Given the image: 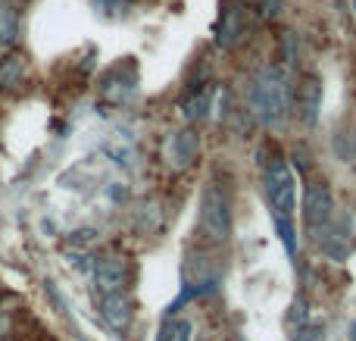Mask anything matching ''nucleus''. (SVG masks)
<instances>
[{
  "mask_svg": "<svg viewBox=\"0 0 356 341\" xmlns=\"http://www.w3.org/2000/svg\"><path fill=\"white\" fill-rule=\"evenodd\" d=\"M263 191L266 200L272 207V219L282 244L288 248V254L294 257L297 251V235H294V207H297V175L284 157H272L263 166Z\"/></svg>",
  "mask_w": 356,
  "mask_h": 341,
  "instance_id": "f257e3e1",
  "label": "nucleus"
},
{
  "mask_svg": "<svg viewBox=\"0 0 356 341\" xmlns=\"http://www.w3.org/2000/svg\"><path fill=\"white\" fill-rule=\"evenodd\" d=\"M247 104H250V113L263 125H278L291 113V104H294L291 72L282 66H263L250 81Z\"/></svg>",
  "mask_w": 356,
  "mask_h": 341,
  "instance_id": "f03ea898",
  "label": "nucleus"
},
{
  "mask_svg": "<svg viewBox=\"0 0 356 341\" xmlns=\"http://www.w3.org/2000/svg\"><path fill=\"white\" fill-rule=\"evenodd\" d=\"M200 225L207 232V238H213L216 244H225L232 238V200H228L225 188L219 182H209L203 188L200 200Z\"/></svg>",
  "mask_w": 356,
  "mask_h": 341,
  "instance_id": "7ed1b4c3",
  "label": "nucleus"
},
{
  "mask_svg": "<svg viewBox=\"0 0 356 341\" xmlns=\"http://www.w3.org/2000/svg\"><path fill=\"white\" fill-rule=\"evenodd\" d=\"M334 219V198L328 191L325 182H313L307 188V198H303V223L313 235L328 229V223Z\"/></svg>",
  "mask_w": 356,
  "mask_h": 341,
  "instance_id": "20e7f679",
  "label": "nucleus"
},
{
  "mask_svg": "<svg viewBox=\"0 0 356 341\" xmlns=\"http://www.w3.org/2000/svg\"><path fill=\"white\" fill-rule=\"evenodd\" d=\"M129 260L116 254H106L94 263V285H97L100 294H110V292H125L129 288Z\"/></svg>",
  "mask_w": 356,
  "mask_h": 341,
  "instance_id": "39448f33",
  "label": "nucleus"
},
{
  "mask_svg": "<svg viewBox=\"0 0 356 341\" xmlns=\"http://www.w3.org/2000/svg\"><path fill=\"white\" fill-rule=\"evenodd\" d=\"M135 91H138V75L131 63H119L100 79V94L110 104H125V100L135 97Z\"/></svg>",
  "mask_w": 356,
  "mask_h": 341,
  "instance_id": "423d86ee",
  "label": "nucleus"
},
{
  "mask_svg": "<svg viewBox=\"0 0 356 341\" xmlns=\"http://www.w3.org/2000/svg\"><path fill=\"white\" fill-rule=\"evenodd\" d=\"M100 317L110 329L116 332H129L131 317H135V301H131L129 292H110L100 294Z\"/></svg>",
  "mask_w": 356,
  "mask_h": 341,
  "instance_id": "0eeeda50",
  "label": "nucleus"
},
{
  "mask_svg": "<svg viewBox=\"0 0 356 341\" xmlns=\"http://www.w3.org/2000/svg\"><path fill=\"white\" fill-rule=\"evenodd\" d=\"M200 157V138H197L194 129H181L169 138L166 144V160L172 169H188L191 163Z\"/></svg>",
  "mask_w": 356,
  "mask_h": 341,
  "instance_id": "6e6552de",
  "label": "nucleus"
},
{
  "mask_svg": "<svg viewBox=\"0 0 356 341\" xmlns=\"http://www.w3.org/2000/svg\"><path fill=\"white\" fill-rule=\"evenodd\" d=\"M29 81V63L22 54L16 50H6L0 56V94H19Z\"/></svg>",
  "mask_w": 356,
  "mask_h": 341,
  "instance_id": "1a4fd4ad",
  "label": "nucleus"
},
{
  "mask_svg": "<svg viewBox=\"0 0 356 341\" xmlns=\"http://www.w3.org/2000/svg\"><path fill=\"white\" fill-rule=\"evenodd\" d=\"M22 41V19L16 0H0V50H16Z\"/></svg>",
  "mask_w": 356,
  "mask_h": 341,
  "instance_id": "9d476101",
  "label": "nucleus"
},
{
  "mask_svg": "<svg viewBox=\"0 0 356 341\" xmlns=\"http://www.w3.org/2000/svg\"><path fill=\"white\" fill-rule=\"evenodd\" d=\"M241 16H244L241 6L222 13V22H219V29H216V41H219V47H234V44H241L247 38V31L250 29L241 22Z\"/></svg>",
  "mask_w": 356,
  "mask_h": 341,
  "instance_id": "9b49d317",
  "label": "nucleus"
},
{
  "mask_svg": "<svg viewBox=\"0 0 356 341\" xmlns=\"http://www.w3.org/2000/svg\"><path fill=\"white\" fill-rule=\"evenodd\" d=\"M209 106H213V85L209 88H200V91L188 94L181 104V113L188 122H200V119L209 116Z\"/></svg>",
  "mask_w": 356,
  "mask_h": 341,
  "instance_id": "f8f14e48",
  "label": "nucleus"
},
{
  "mask_svg": "<svg viewBox=\"0 0 356 341\" xmlns=\"http://www.w3.org/2000/svg\"><path fill=\"white\" fill-rule=\"evenodd\" d=\"M319 100H322L319 81H307V85H303V106H300V116L307 125H313L316 119H319Z\"/></svg>",
  "mask_w": 356,
  "mask_h": 341,
  "instance_id": "ddd939ff",
  "label": "nucleus"
},
{
  "mask_svg": "<svg viewBox=\"0 0 356 341\" xmlns=\"http://www.w3.org/2000/svg\"><path fill=\"white\" fill-rule=\"evenodd\" d=\"M191 335H194V326L188 319H166L156 341H191Z\"/></svg>",
  "mask_w": 356,
  "mask_h": 341,
  "instance_id": "4468645a",
  "label": "nucleus"
},
{
  "mask_svg": "<svg viewBox=\"0 0 356 341\" xmlns=\"http://www.w3.org/2000/svg\"><path fill=\"white\" fill-rule=\"evenodd\" d=\"M294 341H325V326L322 323H303L297 329Z\"/></svg>",
  "mask_w": 356,
  "mask_h": 341,
  "instance_id": "2eb2a0df",
  "label": "nucleus"
},
{
  "mask_svg": "<svg viewBox=\"0 0 356 341\" xmlns=\"http://www.w3.org/2000/svg\"><path fill=\"white\" fill-rule=\"evenodd\" d=\"M303 301H294V307H291V313H288V326H294V329H300L303 323H309V313L303 310Z\"/></svg>",
  "mask_w": 356,
  "mask_h": 341,
  "instance_id": "dca6fc26",
  "label": "nucleus"
},
{
  "mask_svg": "<svg viewBox=\"0 0 356 341\" xmlns=\"http://www.w3.org/2000/svg\"><path fill=\"white\" fill-rule=\"evenodd\" d=\"M94 6H97L100 13H119L122 0H94Z\"/></svg>",
  "mask_w": 356,
  "mask_h": 341,
  "instance_id": "f3484780",
  "label": "nucleus"
},
{
  "mask_svg": "<svg viewBox=\"0 0 356 341\" xmlns=\"http://www.w3.org/2000/svg\"><path fill=\"white\" fill-rule=\"evenodd\" d=\"M0 341H19V338H13V335H0Z\"/></svg>",
  "mask_w": 356,
  "mask_h": 341,
  "instance_id": "a211bd4d",
  "label": "nucleus"
},
{
  "mask_svg": "<svg viewBox=\"0 0 356 341\" xmlns=\"http://www.w3.org/2000/svg\"><path fill=\"white\" fill-rule=\"evenodd\" d=\"M353 13H356V0H353Z\"/></svg>",
  "mask_w": 356,
  "mask_h": 341,
  "instance_id": "6ab92c4d",
  "label": "nucleus"
},
{
  "mask_svg": "<svg viewBox=\"0 0 356 341\" xmlns=\"http://www.w3.org/2000/svg\"><path fill=\"white\" fill-rule=\"evenodd\" d=\"M238 341H241V338H238Z\"/></svg>",
  "mask_w": 356,
  "mask_h": 341,
  "instance_id": "aec40b11",
  "label": "nucleus"
}]
</instances>
